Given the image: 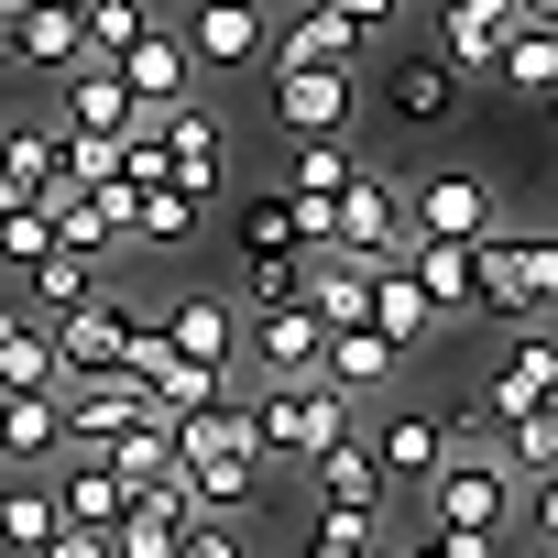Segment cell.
Returning a JSON list of instances; mask_svg holds the SVG:
<instances>
[{
  "label": "cell",
  "mask_w": 558,
  "mask_h": 558,
  "mask_svg": "<svg viewBox=\"0 0 558 558\" xmlns=\"http://www.w3.org/2000/svg\"><path fill=\"white\" fill-rule=\"evenodd\" d=\"M175 471H186L197 514H252V504H263L274 471H263V449H252V427H241V395L175 416Z\"/></svg>",
  "instance_id": "obj_1"
},
{
  "label": "cell",
  "mask_w": 558,
  "mask_h": 558,
  "mask_svg": "<svg viewBox=\"0 0 558 558\" xmlns=\"http://www.w3.org/2000/svg\"><path fill=\"white\" fill-rule=\"evenodd\" d=\"M416 504H427L438 536H471V547H493V558H504V536L525 525V493L504 482V460H493V449H460V438H449V460L416 482Z\"/></svg>",
  "instance_id": "obj_2"
},
{
  "label": "cell",
  "mask_w": 558,
  "mask_h": 558,
  "mask_svg": "<svg viewBox=\"0 0 558 558\" xmlns=\"http://www.w3.org/2000/svg\"><path fill=\"white\" fill-rule=\"evenodd\" d=\"M547 296H558V241H547V219H514V230L471 241V307H493V318L536 329V318H547Z\"/></svg>",
  "instance_id": "obj_3"
},
{
  "label": "cell",
  "mask_w": 558,
  "mask_h": 558,
  "mask_svg": "<svg viewBox=\"0 0 558 558\" xmlns=\"http://www.w3.org/2000/svg\"><path fill=\"white\" fill-rule=\"evenodd\" d=\"M241 427H252V449H263V471H307L340 427H362L351 416V395H329V384H263L252 405H241Z\"/></svg>",
  "instance_id": "obj_4"
},
{
  "label": "cell",
  "mask_w": 558,
  "mask_h": 558,
  "mask_svg": "<svg viewBox=\"0 0 558 558\" xmlns=\"http://www.w3.org/2000/svg\"><path fill=\"white\" fill-rule=\"evenodd\" d=\"M405 241H416V230H405V186H395L384 165H351L340 197H329V252H351V263L384 274V263H405Z\"/></svg>",
  "instance_id": "obj_5"
},
{
  "label": "cell",
  "mask_w": 558,
  "mask_h": 558,
  "mask_svg": "<svg viewBox=\"0 0 558 558\" xmlns=\"http://www.w3.org/2000/svg\"><path fill=\"white\" fill-rule=\"evenodd\" d=\"M395 186H405V230L416 241H493V230H514V208H504L493 175L438 165V175H395Z\"/></svg>",
  "instance_id": "obj_6"
},
{
  "label": "cell",
  "mask_w": 558,
  "mask_h": 558,
  "mask_svg": "<svg viewBox=\"0 0 558 558\" xmlns=\"http://www.w3.org/2000/svg\"><path fill=\"white\" fill-rule=\"evenodd\" d=\"M45 340H56V384H99V373H121L132 296H121V286H99V296H77L66 318H45Z\"/></svg>",
  "instance_id": "obj_7"
},
{
  "label": "cell",
  "mask_w": 558,
  "mask_h": 558,
  "mask_svg": "<svg viewBox=\"0 0 558 558\" xmlns=\"http://www.w3.org/2000/svg\"><path fill=\"white\" fill-rule=\"evenodd\" d=\"M536 405H547V318L504 340V362H493V373L471 384V405H460V427H482V438H493L504 416H536Z\"/></svg>",
  "instance_id": "obj_8"
},
{
  "label": "cell",
  "mask_w": 558,
  "mask_h": 558,
  "mask_svg": "<svg viewBox=\"0 0 558 558\" xmlns=\"http://www.w3.org/2000/svg\"><path fill=\"white\" fill-rule=\"evenodd\" d=\"M362 66H296V56H274V121H286V143L296 132H351V88Z\"/></svg>",
  "instance_id": "obj_9"
},
{
  "label": "cell",
  "mask_w": 558,
  "mask_h": 558,
  "mask_svg": "<svg viewBox=\"0 0 558 558\" xmlns=\"http://www.w3.org/2000/svg\"><path fill=\"white\" fill-rule=\"evenodd\" d=\"M460 99H471V77H460L438 45H405V56H395V77H384V110H395L405 132H438V121H460Z\"/></svg>",
  "instance_id": "obj_10"
},
{
  "label": "cell",
  "mask_w": 558,
  "mask_h": 558,
  "mask_svg": "<svg viewBox=\"0 0 558 558\" xmlns=\"http://www.w3.org/2000/svg\"><path fill=\"white\" fill-rule=\"evenodd\" d=\"M154 143H165V186H186V197H219V175H230V121H208V110H154Z\"/></svg>",
  "instance_id": "obj_11"
},
{
  "label": "cell",
  "mask_w": 558,
  "mask_h": 558,
  "mask_svg": "<svg viewBox=\"0 0 558 558\" xmlns=\"http://www.w3.org/2000/svg\"><path fill=\"white\" fill-rule=\"evenodd\" d=\"M296 482H318V504H329V514H395V482H384V460H373V438H362V427H340Z\"/></svg>",
  "instance_id": "obj_12"
},
{
  "label": "cell",
  "mask_w": 558,
  "mask_h": 558,
  "mask_svg": "<svg viewBox=\"0 0 558 558\" xmlns=\"http://www.w3.org/2000/svg\"><path fill=\"white\" fill-rule=\"evenodd\" d=\"M110 77H121V88H132V110L154 121V110H175V99H186V77H197V56H186V45H175L165 23H143V34H132V45L110 56Z\"/></svg>",
  "instance_id": "obj_13"
},
{
  "label": "cell",
  "mask_w": 558,
  "mask_h": 558,
  "mask_svg": "<svg viewBox=\"0 0 558 558\" xmlns=\"http://www.w3.org/2000/svg\"><path fill=\"white\" fill-rule=\"evenodd\" d=\"M362 438H373L384 482H395V493H416V482H427V471L449 460V438H460V427H449L438 405H395V416H384V427H362Z\"/></svg>",
  "instance_id": "obj_14"
},
{
  "label": "cell",
  "mask_w": 558,
  "mask_h": 558,
  "mask_svg": "<svg viewBox=\"0 0 558 558\" xmlns=\"http://www.w3.org/2000/svg\"><path fill=\"white\" fill-rule=\"evenodd\" d=\"M318 318L307 307H263V318H241V351L263 362V384H318Z\"/></svg>",
  "instance_id": "obj_15"
},
{
  "label": "cell",
  "mask_w": 558,
  "mask_h": 558,
  "mask_svg": "<svg viewBox=\"0 0 558 558\" xmlns=\"http://www.w3.org/2000/svg\"><path fill=\"white\" fill-rule=\"evenodd\" d=\"M88 460H99V471H110L121 493H143V482H165V471H175V416H165V405L143 395V416H132V427H110V438H99Z\"/></svg>",
  "instance_id": "obj_16"
},
{
  "label": "cell",
  "mask_w": 558,
  "mask_h": 558,
  "mask_svg": "<svg viewBox=\"0 0 558 558\" xmlns=\"http://www.w3.org/2000/svg\"><path fill=\"white\" fill-rule=\"evenodd\" d=\"M56 121H66V132H132L143 110H132V88L110 77V56H77V66L56 77Z\"/></svg>",
  "instance_id": "obj_17"
},
{
  "label": "cell",
  "mask_w": 558,
  "mask_h": 558,
  "mask_svg": "<svg viewBox=\"0 0 558 558\" xmlns=\"http://www.w3.org/2000/svg\"><path fill=\"white\" fill-rule=\"evenodd\" d=\"M504 34H514V12H504V0H438V34H427V45H438L460 77H493Z\"/></svg>",
  "instance_id": "obj_18"
},
{
  "label": "cell",
  "mask_w": 558,
  "mask_h": 558,
  "mask_svg": "<svg viewBox=\"0 0 558 558\" xmlns=\"http://www.w3.org/2000/svg\"><path fill=\"white\" fill-rule=\"evenodd\" d=\"M362 329H373V340H395V362L438 340V307L416 296V274H405V263H384V274H373V296H362Z\"/></svg>",
  "instance_id": "obj_19"
},
{
  "label": "cell",
  "mask_w": 558,
  "mask_h": 558,
  "mask_svg": "<svg viewBox=\"0 0 558 558\" xmlns=\"http://www.w3.org/2000/svg\"><path fill=\"white\" fill-rule=\"evenodd\" d=\"M154 329H165L186 362H219V373H241V307H230V296H175Z\"/></svg>",
  "instance_id": "obj_20"
},
{
  "label": "cell",
  "mask_w": 558,
  "mask_h": 558,
  "mask_svg": "<svg viewBox=\"0 0 558 558\" xmlns=\"http://www.w3.org/2000/svg\"><path fill=\"white\" fill-rule=\"evenodd\" d=\"M482 449L504 460V482H514V493H558V405H536V416H504Z\"/></svg>",
  "instance_id": "obj_21"
},
{
  "label": "cell",
  "mask_w": 558,
  "mask_h": 558,
  "mask_svg": "<svg viewBox=\"0 0 558 558\" xmlns=\"http://www.w3.org/2000/svg\"><path fill=\"white\" fill-rule=\"evenodd\" d=\"M0 460H12V471H45V460H66L56 384H34V395H0Z\"/></svg>",
  "instance_id": "obj_22"
},
{
  "label": "cell",
  "mask_w": 558,
  "mask_h": 558,
  "mask_svg": "<svg viewBox=\"0 0 558 558\" xmlns=\"http://www.w3.org/2000/svg\"><path fill=\"white\" fill-rule=\"evenodd\" d=\"M175 45H186L197 66H252L274 34H263V12H241V0H197V23H186Z\"/></svg>",
  "instance_id": "obj_23"
},
{
  "label": "cell",
  "mask_w": 558,
  "mask_h": 558,
  "mask_svg": "<svg viewBox=\"0 0 558 558\" xmlns=\"http://www.w3.org/2000/svg\"><path fill=\"white\" fill-rule=\"evenodd\" d=\"M362 296H373V263H351V252H307V318L318 329H362Z\"/></svg>",
  "instance_id": "obj_24"
},
{
  "label": "cell",
  "mask_w": 558,
  "mask_h": 558,
  "mask_svg": "<svg viewBox=\"0 0 558 558\" xmlns=\"http://www.w3.org/2000/svg\"><path fill=\"white\" fill-rule=\"evenodd\" d=\"M405 274H416V296L438 307V329L449 318H482L471 307V241H405Z\"/></svg>",
  "instance_id": "obj_25"
},
{
  "label": "cell",
  "mask_w": 558,
  "mask_h": 558,
  "mask_svg": "<svg viewBox=\"0 0 558 558\" xmlns=\"http://www.w3.org/2000/svg\"><path fill=\"white\" fill-rule=\"evenodd\" d=\"M318 384H329V395H384V384H395V340L329 329V340H318Z\"/></svg>",
  "instance_id": "obj_26"
},
{
  "label": "cell",
  "mask_w": 558,
  "mask_h": 558,
  "mask_svg": "<svg viewBox=\"0 0 558 558\" xmlns=\"http://www.w3.org/2000/svg\"><path fill=\"white\" fill-rule=\"evenodd\" d=\"M99 286H110V263H88V252H34V263H23V307H34V318H66V307L99 296Z\"/></svg>",
  "instance_id": "obj_27"
},
{
  "label": "cell",
  "mask_w": 558,
  "mask_h": 558,
  "mask_svg": "<svg viewBox=\"0 0 558 558\" xmlns=\"http://www.w3.org/2000/svg\"><path fill=\"white\" fill-rule=\"evenodd\" d=\"M208 230V197H186V186H143L132 197V252H186Z\"/></svg>",
  "instance_id": "obj_28"
},
{
  "label": "cell",
  "mask_w": 558,
  "mask_h": 558,
  "mask_svg": "<svg viewBox=\"0 0 558 558\" xmlns=\"http://www.w3.org/2000/svg\"><path fill=\"white\" fill-rule=\"evenodd\" d=\"M493 88L547 99V88H558V23H514V34H504V56H493Z\"/></svg>",
  "instance_id": "obj_29"
},
{
  "label": "cell",
  "mask_w": 558,
  "mask_h": 558,
  "mask_svg": "<svg viewBox=\"0 0 558 558\" xmlns=\"http://www.w3.org/2000/svg\"><path fill=\"white\" fill-rule=\"evenodd\" d=\"M45 493H56V514H66V525H99V536H110V525H121V504H132L88 449H66V482H45Z\"/></svg>",
  "instance_id": "obj_30"
},
{
  "label": "cell",
  "mask_w": 558,
  "mask_h": 558,
  "mask_svg": "<svg viewBox=\"0 0 558 558\" xmlns=\"http://www.w3.org/2000/svg\"><path fill=\"white\" fill-rule=\"evenodd\" d=\"M34 384H56V340L34 307H0V395H34Z\"/></svg>",
  "instance_id": "obj_31"
},
{
  "label": "cell",
  "mask_w": 558,
  "mask_h": 558,
  "mask_svg": "<svg viewBox=\"0 0 558 558\" xmlns=\"http://www.w3.org/2000/svg\"><path fill=\"white\" fill-rule=\"evenodd\" d=\"M274 56H296V66H362L373 45H362V34H351L340 12H329V0H307V12L286 23V45H274Z\"/></svg>",
  "instance_id": "obj_32"
},
{
  "label": "cell",
  "mask_w": 558,
  "mask_h": 558,
  "mask_svg": "<svg viewBox=\"0 0 558 558\" xmlns=\"http://www.w3.org/2000/svg\"><path fill=\"white\" fill-rule=\"evenodd\" d=\"M351 165H362L351 132H296V143H286V197H340Z\"/></svg>",
  "instance_id": "obj_33"
},
{
  "label": "cell",
  "mask_w": 558,
  "mask_h": 558,
  "mask_svg": "<svg viewBox=\"0 0 558 558\" xmlns=\"http://www.w3.org/2000/svg\"><path fill=\"white\" fill-rule=\"evenodd\" d=\"M56 525H66V514H56V493H45V482H0V547H12V558H34Z\"/></svg>",
  "instance_id": "obj_34"
},
{
  "label": "cell",
  "mask_w": 558,
  "mask_h": 558,
  "mask_svg": "<svg viewBox=\"0 0 558 558\" xmlns=\"http://www.w3.org/2000/svg\"><path fill=\"white\" fill-rule=\"evenodd\" d=\"M307 296V252H241V307H296Z\"/></svg>",
  "instance_id": "obj_35"
},
{
  "label": "cell",
  "mask_w": 558,
  "mask_h": 558,
  "mask_svg": "<svg viewBox=\"0 0 558 558\" xmlns=\"http://www.w3.org/2000/svg\"><path fill=\"white\" fill-rule=\"evenodd\" d=\"M241 252H307V241H296V197H286V186L241 197Z\"/></svg>",
  "instance_id": "obj_36"
},
{
  "label": "cell",
  "mask_w": 558,
  "mask_h": 558,
  "mask_svg": "<svg viewBox=\"0 0 558 558\" xmlns=\"http://www.w3.org/2000/svg\"><path fill=\"white\" fill-rule=\"evenodd\" d=\"M373 536H384V514H329V504H318V536H307V558H373Z\"/></svg>",
  "instance_id": "obj_37"
},
{
  "label": "cell",
  "mask_w": 558,
  "mask_h": 558,
  "mask_svg": "<svg viewBox=\"0 0 558 558\" xmlns=\"http://www.w3.org/2000/svg\"><path fill=\"white\" fill-rule=\"evenodd\" d=\"M143 23H154V0H88V56H121Z\"/></svg>",
  "instance_id": "obj_38"
},
{
  "label": "cell",
  "mask_w": 558,
  "mask_h": 558,
  "mask_svg": "<svg viewBox=\"0 0 558 558\" xmlns=\"http://www.w3.org/2000/svg\"><path fill=\"white\" fill-rule=\"evenodd\" d=\"M175 558H252V547L230 536V514H197V525H175Z\"/></svg>",
  "instance_id": "obj_39"
},
{
  "label": "cell",
  "mask_w": 558,
  "mask_h": 558,
  "mask_svg": "<svg viewBox=\"0 0 558 558\" xmlns=\"http://www.w3.org/2000/svg\"><path fill=\"white\" fill-rule=\"evenodd\" d=\"M329 12H340V23L362 34V45H384V34H395V12H405V0H329Z\"/></svg>",
  "instance_id": "obj_40"
},
{
  "label": "cell",
  "mask_w": 558,
  "mask_h": 558,
  "mask_svg": "<svg viewBox=\"0 0 558 558\" xmlns=\"http://www.w3.org/2000/svg\"><path fill=\"white\" fill-rule=\"evenodd\" d=\"M395 558H493V547H471V536H438V525H416Z\"/></svg>",
  "instance_id": "obj_41"
},
{
  "label": "cell",
  "mask_w": 558,
  "mask_h": 558,
  "mask_svg": "<svg viewBox=\"0 0 558 558\" xmlns=\"http://www.w3.org/2000/svg\"><path fill=\"white\" fill-rule=\"evenodd\" d=\"M504 12H514V23H558V0H504Z\"/></svg>",
  "instance_id": "obj_42"
},
{
  "label": "cell",
  "mask_w": 558,
  "mask_h": 558,
  "mask_svg": "<svg viewBox=\"0 0 558 558\" xmlns=\"http://www.w3.org/2000/svg\"><path fill=\"white\" fill-rule=\"evenodd\" d=\"M514 558H558V547H547V525H525V547H514Z\"/></svg>",
  "instance_id": "obj_43"
},
{
  "label": "cell",
  "mask_w": 558,
  "mask_h": 558,
  "mask_svg": "<svg viewBox=\"0 0 558 558\" xmlns=\"http://www.w3.org/2000/svg\"><path fill=\"white\" fill-rule=\"evenodd\" d=\"M12 208H23V186H12V175H0V219H12Z\"/></svg>",
  "instance_id": "obj_44"
},
{
  "label": "cell",
  "mask_w": 558,
  "mask_h": 558,
  "mask_svg": "<svg viewBox=\"0 0 558 558\" xmlns=\"http://www.w3.org/2000/svg\"><path fill=\"white\" fill-rule=\"evenodd\" d=\"M373 558H395V536H373Z\"/></svg>",
  "instance_id": "obj_45"
},
{
  "label": "cell",
  "mask_w": 558,
  "mask_h": 558,
  "mask_svg": "<svg viewBox=\"0 0 558 558\" xmlns=\"http://www.w3.org/2000/svg\"><path fill=\"white\" fill-rule=\"evenodd\" d=\"M0 482H12V460H0Z\"/></svg>",
  "instance_id": "obj_46"
},
{
  "label": "cell",
  "mask_w": 558,
  "mask_h": 558,
  "mask_svg": "<svg viewBox=\"0 0 558 558\" xmlns=\"http://www.w3.org/2000/svg\"><path fill=\"white\" fill-rule=\"evenodd\" d=\"M241 12H263V0H241Z\"/></svg>",
  "instance_id": "obj_47"
}]
</instances>
